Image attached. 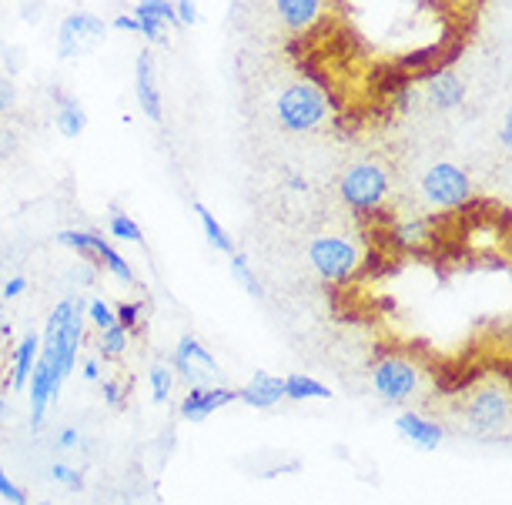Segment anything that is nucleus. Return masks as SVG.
Wrapping results in <instances>:
<instances>
[{"label":"nucleus","instance_id":"obj_1","mask_svg":"<svg viewBox=\"0 0 512 505\" xmlns=\"http://www.w3.org/2000/svg\"><path fill=\"white\" fill-rule=\"evenodd\" d=\"M84 305H88V301L64 298L61 305L47 315V325L41 335V358L47 362V368H51L57 392L64 388V382L71 378L77 365V352H81V342H84Z\"/></svg>","mask_w":512,"mask_h":505},{"label":"nucleus","instance_id":"obj_2","mask_svg":"<svg viewBox=\"0 0 512 505\" xmlns=\"http://www.w3.org/2000/svg\"><path fill=\"white\" fill-rule=\"evenodd\" d=\"M462 419H466V432L472 439L492 442L509 422V392L502 385H479L469 395Z\"/></svg>","mask_w":512,"mask_h":505},{"label":"nucleus","instance_id":"obj_3","mask_svg":"<svg viewBox=\"0 0 512 505\" xmlns=\"http://www.w3.org/2000/svg\"><path fill=\"white\" fill-rule=\"evenodd\" d=\"M275 114L285 131H315L328 114V97L315 84H292L278 94Z\"/></svg>","mask_w":512,"mask_h":505},{"label":"nucleus","instance_id":"obj_4","mask_svg":"<svg viewBox=\"0 0 512 505\" xmlns=\"http://www.w3.org/2000/svg\"><path fill=\"white\" fill-rule=\"evenodd\" d=\"M422 194L432 208L439 211H456V208H466L469 198H472V181L469 174L459 168V164H449V161H439L425 171L422 178Z\"/></svg>","mask_w":512,"mask_h":505},{"label":"nucleus","instance_id":"obj_5","mask_svg":"<svg viewBox=\"0 0 512 505\" xmlns=\"http://www.w3.org/2000/svg\"><path fill=\"white\" fill-rule=\"evenodd\" d=\"M171 368L178 372V378H185L188 388L221 385V368L215 362V355H211L195 335L178 338L175 352H171Z\"/></svg>","mask_w":512,"mask_h":505},{"label":"nucleus","instance_id":"obj_6","mask_svg":"<svg viewBox=\"0 0 512 505\" xmlns=\"http://www.w3.org/2000/svg\"><path fill=\"white\" fill-rule=\"evenodd\" d=\"M308 261H312V268L318 271V278L345 281V278L355 275L362 255H359V248H355L352 241L335 238V235H322V238H315L312 245H308Z\"/></svg>","mask_w":512,"mask_h":505},{"label":"nucleus","instance_id":"obj_7","mask_svg":"<svg viewBox=\"0 0 512 505\" xmlns=\"http://www.w3.org/2000/svg\"><path fill=\"white\" fill-rule=\"evenodd\" d=\"M338 194L355 211H375L382 205L385 194H389V178H385L379 164H355V168L342 174Z\"/></svg>","mask_w":512,"mask_h":505},{"label":"nucleus","instance_id":"obj_8","mask_svg":"<svg viewBox=\"0 0 512 505\" xmlns=\"http://www.w3.org/2000/svg\"><path fill=\"white\" fill-rule=\"evenodd\" d=\"M372 388H375V395L385 398V402L399 405L419 392V372H415V365L409 358L385 355L372 368Z\"/></svg>","mask_w":512,"mask_h":505},{"label":"nucleus","instance_id":"obj_9","mask_svg":"<svg viewBox=\"0 0 512 505\" xmlns=\"http://www.w3.org/2000/svg\"><path fill=\"white\" fill-rule=\"evenodd\" d=\"M104 34H108V27H104L98 14L77 11L71 17H64L61 27H57V54L67 57V61H71V57H81V54L94 51V47L104 41Z\"/></svg>","mask_w":512,"mask_h":505},{"label":"nucleus","instance_id":"obj_10","mask_svg":"<svg viewBox=\"0 0 512 505\" xmlns=\"http://www.w3.org/2000/svg\"><path fill=\"white\" fill-rule=\"evenodd\" d=\"M57 241H61V245H67V248H74V251H88V255L98 261L101 268H108L111 275L121 281V285H134L131 265L101 235H94V231H61V235H57Z\"/></svg>","mask_w":512,"mask_h":505},{"label":"nucleus","instance_id":"obj_11","mask_svg":"<svg viewBox=\"0 0 512 505\" xmlns=\"http://www.w3.org/2000/svg\"><path fill=\"white\" fill-rule=\"evenodd\" d=\"M238 402V388H225V385H208V388H188L185 402H181V415L188 422H205L208 415H215L225 405Z\"/></svg>","mask_w":512,"mask_h":505},{"label":"nucleus","instance_id":"obj_12","mask_svg":"<svg viewBox=\"0 0 512 505\" xmlns=\"http://www.w3.org/2000/svg\"><path fill=\"white\" fill-rule=\"evenodd\" d=\"M134 21H138V34H144L154 44H164V27H175V4L171 0H138L134 4Z\"/></svg>","mask_w":512,"mask_h":505},{"label":"nucleus","instance_id":"obj_13","mask_svg":"<svg viewBox=\"0 0 512 505\" xmlns=\"http://www.w3.org/2000/svg\"><path fill=\"white\" fill-rule=\"evenodd\" d=\"M395 432H399L405 442H412L415 449H422V452H436L442 445V439H446L442 425L432 422L429 415H419V412L395 415Z\"/></svg>","mask_w":512,"mask_h":505},{"label":"nucleus","instance_id":"obj_14","mask_svg":"<svg viewBox=\"0 0 512 505\" xmlns=\"http://www.w3.org/2000/svg\"><path fill=\"white\" fill-rule=\"evenodd\" d=\"M134 94H138V104H141L144 118L158 124L164 118V108H161L158 84H154V61H151L148 51H141L138 61H134Z\"/></svg>","mask_w":512,"mask_h":505},{"label":"nucleus","instance_id":"obj_15","mask_svg":"<svg viewBox=\"0 0 512 505\" xmlns=\"http://www.w3.org/2000/svg\"><path fill=\"white\" fill-rule=\"evenodd\" d=\"M425 97H429L432 108L452 111L466 101V81H462L456 71H436L425 81Z\"/></svg>","mask_w":512,"mask_h":505},{"label":"nucleus","instance_id":"obj_16","mask_svg":"<svg viewBox=\"0 0 512 505\" xmlns=\"http://www.w3.org/2000/svg\"><path fill=\"white\" fill-rule=\"evenodd\" d=\"M282 398H285V382L268 372H255L245 388H238V402L251 405V409H275Z\"/></svg>","mask_w":512,"mask_h":505},{"label":"nucleus","instance_id":"obj_17","mask_svg":"<svg viewBox=\"0 0 512 505\" xmlns=\"http://www.w3.org/2000/svg\"><path fill=\"white\" fill-rule=\"evenodd\" d=\"M275 11L288 31L302 34L312 31L315 21L322 17V0H275Z\"/></svg>","mask_w":512,"mask_h":505},{"label":"nucleus","instance_id":"obj_18","mask_svg":"<svg viewBox=\"0 0 512 505\" xmlns=\"http://www.w3.org/2000/svg\"><path fill=\"white\" fill-rule=\"evenodd\" d=\"M37 348H41V338L37 335H24L17 348L11 352V392H24L27 382H31L34 362H37Z\"/></svg>","mask_w":512,"mask_h":505},{"label":"nucleus","instance_id":"obj_19","mask_svg":"<svg viewBox=\"0 0 512 505\" xmlns=\"http://www.w3.org/2000/svg\"><path fill=\"white\" fill-rule=\"evenodd\" d=\"M57 131L64 134V138H77V134H84V128H88V114H84L81 104L74 101L71 94H57Z\"/></svg>","mask_w":512,"mask_h":505},{"label":"nucleus","instance_id":"obj_20","mask_svg":"<svg viewBox=\"0 0 512 505\" xmlns=\"http://www.w3.org/2000/svg\"><path fill=\"white\" fill-rule=\"evenodd\" d=\"M195 215H198V221H201V231H205V238H208V245L215 248V251H221V255H235V241H231V235L225 228L218 225V218L211 215V211L201 205V201H195Z\"/></svg>","mask_w":512,"mask_h":505},{"label":"nucleus","instance_id":"obj_21","mask_svg":"<svg viewBox=\"0 0 512 505\" xmlns=\"http://www.w3.org/2000/svg\"><path fill=\"white\" fill-rule=\"evenodd\" d=\"M282 382H285V398H295V402H308V398L328 402V398H332V388H325L312 375H288Z\"/></svg>","mask_w":512,"mask_h":505},{"label":"nucleus","instance_id":"obj_22","mask_svg":"<svg viewBox=\"0 0 512 505\" xmlns=\"http://www.w3.org/2000/svg\"><path fill=\"white\" fill-rule=\"evenodd\" d=\"M392 235H395V241H399L402 248H425V241L432 238V225L429 221H422V218H415V221H402V225H395L392 228Z\"/></svg>","mask_w":512,"mask_h":505},{"label":"nucleus","instance_id":"obj_23","mask_svg":"<svg viewBox=\"0 0 512 505\" xmlns=\"http://www.w3.org/2000/svg\"><path fill=\"white\" fill-rule=\"evenodd\" d=\"M231 275L238 278V285L245 288L251 298H265V288H262V281H258V275H255V271H251L248 258L241 255V251H235V255H231Z\"/></svg>","mask_w":512,"mask_h":505},{"label":"nucleus","instance_id":"obj_24","mask_svg":"<svg viewBox=\"0 0 512 505\" xmlns=\"http://www.w3.org/2000/svg\"><path fill=\"white\" fill-rule=\"evenodd\" d=\"M148 382H151V398L161 405V402H168V398H171V388H175V372H171L168 365H151Z\"/></svg>","mask_w":512,"mask_h":505},{"label":"nucleus","instance_id":"obj_25","mask_svg":"<svg viewBox=\"0 0 512 505\" xmlns=\"http://www.w3.org/2000/svg\"><path fill=\"white\" fill-rule=\"evenodd\" d=\"M98 348H101V355H108V358L124 355V348H128V328H121L118 322L111 328H104L98 335Z\"/></svg>","mask_w":512,"mask_h":505},{"label":"nucleus","instance_id":"obj_26","mask_svg":"<svg viewBox=\"0 0 512 505\" xmlns=\"http://www.w3.org/2000/svg\"><path fill=\"white\" fill-rule=\"evenodd\" d=\"M108 231L118 241H128V245H141V241H144V231L138 228V221H131L128 215H121V211H114V215H111Z\"/></svg>","mask_w":512,"mask_h":505},{"label":"nucleus","instance_id":"obj_27","mask_svg":"<svg viewBox=\"0 0 512 505\" xmlns=\"http://www.w3.org/2000/svg\"><path fill=\"white\" fill-rule=\"evenodd\" d=\"M84 315L91 318V325L98 328V332H104V328H111L114 322H118L114 308L108 305V301H101V298H91L88 305H84Z\"/></svg>","mask_w":512,"mask_h":505},{"label":"nucleus","instance_id":"obj_28","mask_svg":"<svg viewBox=\"0 0 512 505\" xmlns=\"http://www.w3.org/2000/svg\"><path fill=\"white\" fill-rule=\"evenodd\" d=\"M114 315H118V325L134 332V328L141 325V315H144V301H121L118 308H114Z\"/></svg>","mask_w":512,"mask_h":505},{"label":"nucleus","instance_id":"obj_29","mask_svg":"<svg viewBox=\"0 0 512 505\" xmlns=\"http://www.w3.org/2000/svg\"><path fill=\"white\" fill-rule=\"evenodd\" d=\"M51 479L57 485H64V489H71V492H81L84 489V475L77 472V469H71V465H64V462L51 465Z\"/></svg>","mask_w":512,"mask_h":505},{"label":"nucleus","instance_id":"obj_30","mask_svg":"<svg viewBox=\"0 0 512 505\" xmlns=\"http://www.w3.org/2000/svg\"><path fill=\"white\" fill-rule=\"evenodd\" d=\"M0 499H7L11 505H27V492L4 469H0Z\"/></svg>","mask_w":512,"mask_h":505},{"label":"nucleus","instance_id":"obj_31","mask_svg":"<svg viewBox=\"0 0 512 505\" xmlns=\"http://www.w3.org/2000/svg\"><path fill=\"white\" fill-rule=\"evenodd\" d=\"M14 104H17V91H14V84L7 81L4 74H0V118H7V114L14 111Z\"/></svg>","mask_w":512,"mask_h":505},{"label":"nucleus","instance_id":"obj_32","mask_svg":"<svg viewBox=\"0 0 512 505\" xmlns=\"http://www.w3.org/2000/svg\"><path fill=\"white\" fill-rule=\"evenodd\" d=\"M175 17H178V24H198V7H195V0H175Z\"/></svg>","mask_w":512,"mask_h":505},{"label":"nucleus","instance_id":"obj_33","mask_svg":"<svg viewBox=\"0 0 512 505\" xmlns=\"http://www.w3.org/2000/svg\"><path fill=\"white\" fill-rule=\"evenodd\" d=\"M14 151H17V134L7 124H0V161L11 158Z\"/></svg>","mask_w":512,"mask_h":505},{"label":"nucleus","instance_id":"obj_34","mask_svg":"<svg viewBox=\"0 0 512 505\" xmlns=\"http://www.w3.org/2000/svg\"><path fill=\"white\" fill-rule=\"evenodd\" d=\"M24 291H27V278L17 275V278H11V281L4 285V298H7V301H14V298H21Z\"/></svg>","mask_w":512,"mask_h":505},{"label":"nucleus","instance_id":"obj_35","mask_svg":"<svg viewBox=\"0 0 512 505\" xmlns=\"http://www.w3.org/2000/svg\"><path fill=\"white\" fill-rule=\"evenodd\" d=\"M81 375L88 378V382H98V378H101V362H98V358H84V362H81Z\"/></svg>","mask_w":512,"mask_h":505},{"label":"nucleus","instance_id":"obj_36","mask_svg":"<svg viewBox=\"0 0 512 505\" xmlns=\"http://www.w3.org/2000/svg\"><path fill=\"white\" fill-rule=\"evenodd\" d=\"M114 31H128V34H138V21L131 14H121L114 17Z\"/></svg>","mask_w":512,"mask_h":505},{"label":"nucleus","instance_id":"obj_37","mask_svg":"<svg viewBox=\"0 0 512 505\" xmlns=\"http://www.w3.org/2000/svg\"><path fill=\"white\" fill-rule=\"evenodd\" d=\"M104 402H108V405H121V388H118V382H104Z\"/></svg>","mask_w":512,"mask_h":505},{"label":"nucleus","instance_id":"obj_38","mask_svg":"<svg viewBox=\"0 0 512 505\" xmlns=\"http://www.w3.org/2000/svg\"><path fill=\"white\" fill-rule=\"evenodd\" d=\"M285 184H288V191H295V194H305V191H308V181H305V178H298V174H288Z\"/></svg>","mask_w":512,"mask_h":505},{"label":"nucleus","instance_id":"obj_39","mask_svg":"<svg viewBox=\"0 0 512 505\" xmlns=\"http://www.w3.org/2000/svg\"><path fill=\"white\" fill-rule=\"evenodd\" d=\"M77 439H81V435H77V429H64L61 439H57V445H61V449H74Z\"/></svg>","mask_w":512,"mask_h":505},{"label":"nucleus","instance_id":"obj_40","mask_svg":"<svg viewBox=\"0 0 512 505\" xmlns=\"http://www.w3.org/2000/svg\"><path fill=\"white\" fill-rule=\"evenodd\" d=\"M499 141H502V148H512V128H509V124H506V128H502Z\"/></svg>","mask_w":512,"mask_h":505},{"label":"nucleus","instance_id":"obj_41","mask_svg":"<svg viewBox=\"0 0 512 505\" xmlns=\"http://www.w3.org/2000/svg\"><path fill=\"white\" fill-rule=\"evenodd\" d=\"M4 415H7V409H4V398H0V422H4Z\"/></svg>","mask_w":512,"mask_h":505},{"label":"nucleus","instance_id":"obj_42","mask_svg":"<svg viewBox=\"0 0 512 505\" xmlns=\"http://www.w3.org/2000/svg\"><path fill=\"white\" fill-rule=\"evenodd\" d=\"M37 505H51V502H37Z\"/></svg>","mask_w":512,"mask_h":505}]
</instances>
